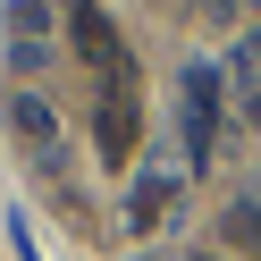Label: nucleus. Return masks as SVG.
Wrapping results in <instances>:
<instances>
[{"label": "nucleus", "instance_id": "f257e3e1", "mask_svg": "<svg viewBox=\"0 0 261 261\" xmlns=\"http://www.w3.org/2000/svg\"><path fill=\"white\" fill-rule=\"evenodd\" d=\"M211 143H219V68L211 59H194L186 68V160L202 169Z\"/></svg>", "mask_w": 261, "mask_h": 261}, {"label": "nucleus", "instance_id": "f03ea898", "mask_svg": "<svg viewBox=\"0 0 261 261\" xmlns=\"http://www.w3.org/2000/svg\"><path fill=\"white\" fill-rule=\"evenodd\" d=\"M68 34H76V51H85L93 68L110 76V85H126V42H118V25H110L101 9H93V0H85V9L68 17Z\"/></svg>", "mask_w": 261, "mask_h": 261}, {"label": "nucleus", "instance_id": "7ed1b4c3", "mask_svg": "<svg viewBox=\"0 0 261 261\" xmlns=\"http://www.w3.org/2000/svg\"><path fill=\"white\" fill-rule=\"evenodd\" d=\"M93 126H101V135H93V143H101V160H126V152H135V85H110Z\"/></svg>", "mask_w": 261, "mask_h": 261}, {"label": "nucleus", "instance_id": "20e7f679", "mask_svg": "<svg viewBox=\"0 0 261 261\" xmlns=\"http://www.w3.org/2000/svg\"><path fill=\"white\" fill-rule=\"evenodd\" d=\"M42 25H51V9H42V0H17V9H9V59H17V68H42V59H51Z\"/></svg>", "mask_w": 261, "mask_h": 261}, {"label": "nucleus", "instance_id": "39448f33", "mask_svg": "<svg viewBox=\"0 0 261 261\" xmlns=\"http://www.w3.org/2000/svg\"><path fill=\"white\" fill-rule=\"evenodd\" d=\"M227 85H236V110H244V118H261V34H244L236 51H227Z\"/></svg>", "mask_w": 261, "mask_h": 261}, {"label": "nucleus", "instance_id": "423d86ee", "mask_svg": "<svg viewBox=\"0 0 261 261\" xmlns=\"http://www.w3.org/2000/svg\"><path fill=\"white\" fill-rule=\"evenodd\" d=\"M9 135H17V143H34V152H51V135H59V126H51V110H42L34 93H17V101H9Z\"/></svg>", "mask_w": 261, "mask_h": 261}, {"label": "nucleus", "instance_id": "0eeeda50", "mask_svg": "<svg viewBox=\"0 0 261 261\" xmlns=\"http://www.w3.org/2000/svg\"><path fill=\"white\" fill-rule=\"evenodd\" d=\"M219 227H227V244H236V253H253V261H261V194L227 202V219H219Z\"/></svg>", "mask_w": 261, "mask_h": 261}, {"label": "nucleus", "instance_id": "6e6552de", "mask_svg": "<svg viewBox=\"0 0 261 261\" xmlns=\"http://www.w3.org/2000/svg\"><path fill=\"white\" fill-rule=\"evenodd\" d=\"M169 194H177V177H143V194H135V219H152V211H169Z\"/></svg>", "mask_w": 261, "mask_h": 261}]
</instances>
